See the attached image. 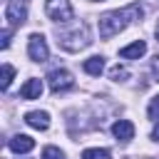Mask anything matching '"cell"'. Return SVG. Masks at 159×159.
Here are the masks:
<instances>
[{"mask_svg":"<svg viewBox=\"0 0 159 159\" xmlns=\"http://www.w3.org/2000/svg\"><path fill=\"white\" fill-rule=\"evenodd\" d=\"M82 159H112L109 149H84Z\"/></svg>","mask_w":159,"mask_h":159,"instance_id":"13","label":"cell"},{"mask_svg":"<svg viewBox=\"0 0 159 159\" xmlns=\"http://www.w3.org/2000/svg\"><path fill=\"white\" fill-rule=\"evenodd\" d=\"M109 77H112L114 82H122V80H127V77H129V72H127L124 67H119V65H117V67H112V70H109Z\"/></svg>","mask_w":159,"mask_h":159,"instance_id":"16","label":"cell"},{"mask_svg":"<svg viewBox=\"0 0 159 159\" xmlns=\"http://www.w3.org/2000/svg\"><path fill=\"white\" fill-rule=\"evenodd\" d=\"M7 147H10L15 154H27V152L35 149V139L27 137V134H15V137L7 139Z\"/></svg>","mask_w":159,"mask_h":159,"instance_id":"7","label":"cell"},{"mask_svg":"<svg viewBox=\"0 0 159 159\" xmlns=\"http://www.w3.org/2000/svg\"><path fill=\"white\" fill-rule=\"evenodd\" d=\"M142 15H144V10H142L139 2H132V5H127V7H122V10H109V12H104V15L99 17V37L109 40V37L119 35L127 25L137 22Z\"/></svg>","mask_w":159,"mask_h":159,"instance_id":"1","label":"cell"},{"mask_svg":"<svg viewBox=\"0 0 159 159\" xmlns=\"http://www.w3.org/2000/svg\"><path fill=\"white\" fill-rule=\"evenodd\" d=\"M152 70H154V75H157V80H159V55L152 60Z\"/></svg>","mask_w":159,"mask_h":159,"instance_id":"19","label":"cell"},{"mask_svg":"<svg viewBox=\"0 0 159 159\" xmlns=\"http://www.w3.org/2000/svg\"><path fill=\"white\" fill-rule=\"evenodd\" d=\"M157 40H159V22H157Z\"/></svg>","mask_w":159,"mask_h":159,"instance_id":"21","label":"cell"},{"mask_svg":"<svg viewBox=\"0 0 159 159\" xmlns=\"http://www.w3.org/2000/svg\"><path fill=\"white\" fill-rule=\"evenodd\" d=\"M40 94H42V82L40 80H27L22 87H20V97L22 99H40Z\"/></svg>","mask_w":159,"mask_h":159,"instance_id":"11","label":"cell"},{"mask_svg":"<svg viewBox=\"0 0 159 159\" xmlns=\"http://www.w3.org/2000/svg\"><path fill=\"white\" fill-rule=\"evenodd\" d=\"M40 159H65V152H60L57 147H45Z\"/></svg>","mask_w":159,"mask_h":159,"instance_id":"15","label":"cell"},{"mask_svg":"<svg viewBox=\"0 0 159 159\" xmlns=\"http://www.w3.org/2000/svg\"><path fill=\"white\" fill-rule=\"evenodd\" d=\"M45 15L52 20V22H70L75 10L70 5V0H47L45 2Z\"/></svg>","mask_w":159,"mask_h":159,"instance_id":"3","label":"cell"},{"mask_svg":"<svg viewBox=\"0 0 159 159\" xmlns=\"http://www.w3.org/2000/svg\"><path fill=\"white\" fill-rule=\"evenodd\" d=\"M147 114H149V119L159 122V97H154V99L149 102V109H147Z\"/></svg>","mask_w":159,"mask_h":159,"instance_id":"17","label":"cell"},{"mask_svg":"<svg viewBox=\"0 0 159 159\" xmlns=\"http://www.w3.org/2000/svg\"><path fill=\"white\" fill-rule=\"evenodd\" d=\"M25 124H30L32 129L45 132V129L50 127V114H47V112H27V114H25Z\"/></svg>","mask_w":159,"mask_h":159,"instance_id":"10","label":"cell"},{"mask_svg":"<svg viewBox=\"0 0 159 159\" xmlns=\"http://www.w3.org/2000/svg\"><path fill=\"white\" fill-rule=\"evenodd\" d=\"M89 42H92V40H89V27H87L84 22L75 25L70 32H60V35H57V45H60L62 50H67V52H80V50H84Z\"/></svg>","mask_w":159,"mask_h":159,"instance_id":"2","label":"cell"},{"mask_svg":"<svg viewBox=\"0 0 159 159\" xmlns=\"http://www.w3.org/2000/svg\"><path fill=\"white\" fill-rule=\"evenodd\" d=\"M27 55H30L32 62H47L50 47H47V40L40 32H32L30 35V40H27Z\"/></svg>","mask_w":159,"mask_h":159,"instance_id":"5","label":"cell"},{"mask_svg":"<svg viewBox=\"0 0 159 159\" xmlns=\"http://www.w3.org/2000/svg\"><path fill=\"white\" fill-rule=\"evenodd\" d=\"M152 139H154V142H159V124L152 129Z\"/></svg>","mask_w":159,"mask_h":159,"instance_id":"20","label":"cell"},{"mask_svg":"<svg viewBox=\"0 0 159 159\" xmlns=\"http://www.w3.org/2000/svg\"><path fill=\"white\" fill-rule=\"evenodd\" d=\"M10 35H12V27H5V30H2V42H0V47H2V50H7V47H10Z\"/></svg>","mask_w":159,"mask_h":159,"instance_id":"18","label":"cell"},{"mask_svg":"<svg viewBox=\"0 0 159 159\" xmlns=\"http://www.w3.org/2000/svg\"><path fill=\"white\" fill-rule=\"evenodd\" d=\"M144 52H147V42H144V40H137V42L122 47V50H119V57H122V60H139Z\"/></svg>","mask_w":159,"mask_h":159,"instance_id":"9","label":"cell"},{"mask_svg":"<svg viewBox=\"0 0 159 159\" xmlns=\"http://www.w3.org/2000/svg\"><path fill=\"white\" fill-rule=\"evenodd\" d=\"M12 77H15V67L5 62V65H2V80H0V87H2V89H7V87H10V82H12Z\"/></svg>","mask_w":159,"mask_h":159,"instance_id":"14","label":"cell"},{"mask_svg":"<svg viewBox=\"0 0 159 159\" xmlns=\"http://www.w3.org/2000/svg\"><path fill=\"white\" fill-rule=\"evenodd\" d=\"M5 20H7V27H20L25 20H27V7L22 0H7L5 5Z\"/></svg>","mask_w":159,"mask_h":159,"instance_id":"6","label":"cell"},{"mask_svg":"<svg viewBox=\"0 0 159 159\" xmlns=\"http://www.w3.org/2000/svg\"><path fill=\"white\" fill-rule=\"evenodd\" d=\"M82 67H84V72H87V75H92V77H99V75H102V70H104V57L94 55V57L84 60V62H82Z\"/></svg>","mask_w":159,"mask_h":159,"instance_id":"12","label":"cell"},{"mask_svg":"<svg viewBox=\"0 0 159 159\" xmlns=\"http://www.w3.org/2000/svg\"><path fill=\"white\" fill-rule=\"evenodd\" d=\"M47 82H50V89H52L55 94H60V92H67V89H72V87H75V80H72V75H70L67 70H62V67H55V70H50V72H47Z\"/></svg>","mask_w":159,"mask_h":159,"instance_id":"4","label":"cell"},{"mask_svg":"<svg viewBox=\"0 0 159 159\" xmlns=\"http://www.w3.org/2000/svg\"><path fill=\"white\" fill-rule=\"evenodd\" d=\"M112 134H114L119 142H129V139L134 137V124H132L129 119H117V122L112 124Z\"/></svg>","mask_w":159,"mask_h":159,"instance_id":"8","label":"cell"},{"mask_svg":"<svg viewBox=\"0 0 159 159\" xmlns=\"http://www.w3.org/2000/svg\"><path fill=\"white\" fill-rule=\"evenodd\" d=\"M94 2H97V0H94ZM99 2H102V0H99Z\"/></svg>","mask_w":159,"mask_h":159,"instance_id":"22","label":"cell"}]
</instances>
